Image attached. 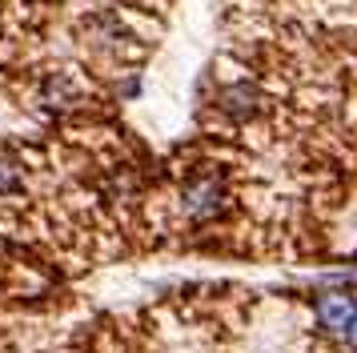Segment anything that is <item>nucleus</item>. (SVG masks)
<instances>
[{"label":"nucleus","mask_w":357,"mask_h":353,"mask_svg":"<svg viewBox=\"0 0 357 353\" xmlns=\"http://www.w3.org/2000/svg\"><path fill=\"white\" fill-rule=\"evenodd\" d=\"M225 185L217 181V176H197V181H189L185 185V209L193 213V217H217L221 209H225Z\"/></svg>","instance_id":"f257e3e1"},{"label":"nucleus","mask_w":357,"mask_h":353,"mask_svg":"<svg viewBox=\"0 0 357 353\" xmlns=\"http://www.w3.org/2000/svg\"><path fill=\"white\" fill-rule=\"evenodd\" d=\"M20 189V173L13 160H0V193H17Z\"/></svg>","instance_id":"20e7f679"},{"label":"nucleus","mask_w":357,"mask_h":353,"mask_svg":"<svg viewBox=\"0 0 357 353\" xmlns=\"http://www.w3.org/2000/svg\"><path fill=\"white\" fill-rule=\"evenodd\" d=\"M221 109L233 112V117H249V112L257 109V89H249V84H233V89H225Z\"/></svg>","instance_id":"7ed1b4c3"},{"label":"nucleus","mask_w":357,"mask_h":353,"mask_svg":"<svg viewBox=\"0 0 357 353\" xmlns=\"http://www.w3.org/2000/svg\"><path fill=\"white\" fill-rule=\"evenodd\" d=\"M357 317V297L354 293H321L317 297V321L329 333H345V325Z\"/></svg>","instance_id":"f03ea898"},{"label":"nucleus","mask_w":357,"mask_h":353,"mask_svg":"<svg viewBox=\"0 0 357 353\" xmlns=\"http://www.w3.org/2000/svg\"><path fill=\"white\" fill-rule=\"evenodd\" d=\"M341 341H345L349 350H357V317L349 321V325H345V333H341Z\"/></svg>","instance_id":"39448f33"}]
</instances>
